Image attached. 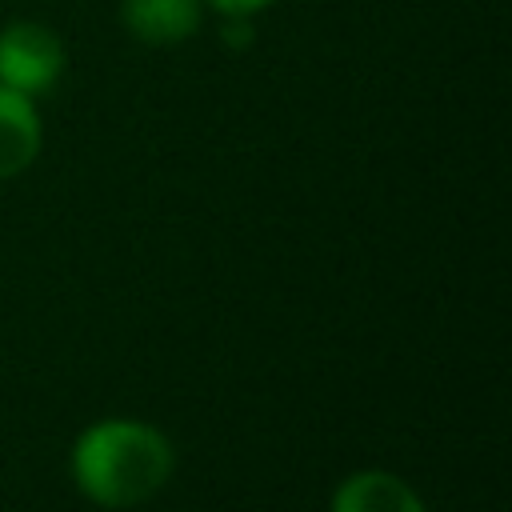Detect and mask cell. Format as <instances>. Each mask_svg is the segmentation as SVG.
<instances>
[{
	"instance_id": "3957f363",
	"label": "cell",
	"mask_w": 512,
	"mask_h": 512,
	"mask_svg": "<svg viewBox=\"0 0 512 512\" xmlns=\"http://www.w3.org/2000/svg\"><path fill=\"white\" fill-rule=\"evenodd\" d=\"M204 0H120V24L148 48H176L204 24Z\"/></svg>"
},
{
	"instance_id": "6da1fadb",
	"label": "cell",
	"mask_w": 512,
	"mask_h": 512,
	"mask_svg": "<svg viewBox=\"0 0 512 512\" xmlns=\"http://www.w3.org/2000/svg\"><path fill=\"white\" fill-rule=\"evenodd\" d=\"M76 492L108 512L140 508L160 496L176 472V448L168 432L132 416H104L80 428L68 452Z\"/></svg>"
},
{
	"instance_id": "8992f818",
	"label": "cell",
	"mask_w": 512,
	"mask_h": 512,
	"mask_svg": "<svg viewBox=\"0 0 512 512\" xmlns=\"http://www.w3.org/2000/svg\"><path fill=\"white\" fill-rule=\"evenodd\" d=\"M256 40V16H220V44L244 52Z\"/></svg>"
},
{
	"instance_id": "5b68a950",
	"label": "cell",
	"mask_w": 512,
	"mask_h": 512,
	"mask_svg": "<svg viewBox=\"0 0 512 512\" xmlns=\"http://www.w3.org/2000/svg\"><path fill=\"white\" fill-rule=\"evenodd\" d=\"M44 148V120L32 96L0 88V180H12L36 164Z\"/></svg>"
},
{
	"instance_id": "7a4b0ae2",
	"label": "cell",
	"mask_w": 512,
	"mask_h": 512,
	"mask_svg": "<svg viewBox=\"0 0 512 512\" xmlns=\"http://www.w3.org/2000/svg\"><path fill=\"white\" fill-rule=\"evenodd\" d=\"M68 68L64 36L44 20H8L0 28V88L20 96H48Z\"/></svg>"
},
{
	"instance_id": "277c9868",
	"label": "cell",
	"mask_w": 512,
	"mask_h": 512,
	"mask_svg": "<svg viewBox=\"0 0 512 512\" xmlns=\"http://www.w3.org/2000/svg\"><path fill=\"white\" fill-rule=\"evenodd\" d=\"M328 512H428V504L404 476L388 468H360L332 488Z\"/></svg>"
},
{
	"instance_id": "52a82bcc",
	"label": "cell",
	"mask_w": 512,
	"mask_h": 512,
	"mask_svg": "<svg viewBox=\"0 0 512 512\" xmlns=\"http://www.w3.org/2000/svg\"><path fill=\"white\" fill-rule=\"evenodd\" d=\"M272 4L276 0H204V8L216 12V16H260Z\"/></svg>"
}]
</instances>
